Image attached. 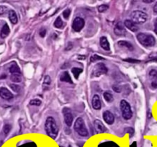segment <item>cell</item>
Segmentation results:
<instances>
[{"instance_id":"obj_1","label":"cell","mask_w":157,"mask_h":147,"mask_svg":"<svg viewBox=\"0 0 157 147\" xmlns=\"http://www.w3.org/2000/svg\"><path fill=\"white\" fill-rule=\"evenodd\" d=\"M45 130L48 136L52 139H56L57 133H58V128L56 124L54 119L52 116H48L46 119L45 124Z\"/></svg>"},{"instance_id":"obj_2","label":"cell","mask_w":157,"mask_h":147,"mask_svg":"<svg viewBox=\"0 0 157 147\" xmlns=\"http://www.w3.org/2000/svg\"><path fill=\"white\" fill-rule=\"evenodd\" d=\"M138 42L145 47H153L156 44L154 37L147 33H139L136 36Z\"/></svg>"},{"instance_id":"obj_3","label":"cell","mask_w":157,"mask_h":147,"mask_svg":"<svg viewBox=\"0 0 157 147\" xmlns=\"http://www.w3.org/2000/svg\"><path fill=\"white\" fill-rule=\"evenodd\" d=\"M74 129L75 132L81 136L86 137L88 136V131L87 130V127L85 126L84 121L81 117H79L76 120L74 126Z\"/></svg>"},{"instance_id":"obj_4","label":"cell","mask_w":157,"mask_h":147,"mask_svg":"<svg viewBox=\"0 0 157 147\" xmlns=\"http://www.w3.org/2000/svg\"><path fill=\"white\" fill-rule=\"evenodd\" d=\"M120 110H121L122 116H123V119L126 120H130L133 116V112L131 110L130 105L129 104V103L126 102V100H123L120 101Z\"/></svg>"},{"instance_id":"obj_5","label":"cell","mask_w":157,"mask_h":147,"mask_svg":"<svg viewBox=\"0 0 157 147\" xmlns=\"http://www.w3.org/2000/svg\"><path fill=\"white\" fill-rule=\"evenodd\" d=\"M147 20V15L140 10L133 11L131 14V21L135 24H142L146 22Z\"/></svg>"},{"instance_id":"obj_6","label":"cell","mask_w":157,"mask_h":147,"mask_svg":"<svg viewBox=\"0 0 157 147\" xmlns=\"http://www.w3.org/2000/svg\"><path fill=\"white\" fill-rule=\"evenodd\" d=\"M107 72V67H106L104 63H98L97 64L93 71H92V73H91V76L92 77H100L103 74H106Z\"/></svg>"},{"instance_id":"obj_7","label":"cell","mask_w":157,"mask_h":147,"mask_svg":"<svg viewBox=\"0 0 157 147\" xmlns=\"http://www.w3.org/2000/svg\"><path fill=\"white\" fill-rule=\"evenodd\" d=\"M84 20L81 17H76L72 22V28L74 31L78 32L84 27Z\"/></svg>"},{"instance_id":"obj_8","label":"cell","mask_w":157,"mask_h":147,"mask_svg":"<svg viewBox=\"0 0 157 147\" xmlns=\"http://www.w3.org/2000/svg\"><path fill=\"white\" fill-rule=\"evenodd\" d=\"M63 115H64V119L65 124L67 126H71L72 125L73 119H74L71 110L69 108H67V107H64L63 109Z\"/></svg>"},{"instance_id":"obj_9","label":"cell","mask_w":157,"mask_h":147,"mask_svg":"<svg viewBox=\"0 0 157 147\" xmlns=\"http://www.w3.org/2000/svg\"><path fill=\"white\" fill-rule=\"evenodd\" d=\"M114 33L115 35L118 36H123L126 35V30L124 28V25L121 22H119L116 23V25L114 27Z\"/></svg>"},{"instance_id":"obj_10","label":"cell","mask_w":157,"mask_h":147,"mask_svg":"<svg viewBox=\"0 0 157 147\" xmlns=\"http://www.w3.org/2000/svg\"><path fill=\"white\" fill-rule=\"evenodd\" d=\"M103 117L105 122L109 125H112L114 123V116L109 110H105L103 113Z\"/></svg>"},{"instance_id":"obj_11","label":"cell","mask_w":157,"mask_h":147,"mask_svg":"<svg viewBox=\"0 0 157 147\" xmlns=\"http://www.w3.org/2000/svg\"><path fill=\"white\" fill-rule=\"evenodd\" d=\"M94 128H95V130L97 133H105L106 131V128L104 125L103 124V123L99 120H94Z\"/></svg>"},{"instance_id":"obj_12","label":"cell","mask_w":157,"mask_h":147,"mask_svg":"<svg viewBox=\"0 0 157 147\" xmlns=\"http://www.w3.org/2000/svg\"><path fill=\"white\" fill-rule=\"evenodd\" d=\"M0 97L4 100H9L13 98V94L5 87H1L0 88Z\"/></svg>"},{"instance_id":"obj_13","label":"cell","mask_w":157,"mask_h":147,"mask_svg":"<svg viewBox=\"0 0 157 147\" xmlns=\"http://www.w3.org/2000/svg\"><path fill=\"white\" fill-rule=\"evenodd\" d=\"M124 25H125L129 30H130V31L133 32H137L138 29H139L138 26H137L133 22H132L131 20H126V21L124 22Z\"/></svg>"},{"instance_id":"obj_14","label":"cell","mask_w":157,"mask_h":147,"mask_svg":"<svg viewBox=\"0 0 157 147\" xmlns=\"http://www.w3.org/2000/svg\"><path fill=\"white\" fill-rule=\"evenodd\" d=\"M92 106L94 110H100L101 108V103L100 97L98 95H94L92 99Z\"/></svg>"},{"instance_id":"obj_15","label":"cell","mask_w":157,"mask_h":147,"mask_svg":"<svg viewBox=\"0 0 157 147\" xmlns=\"http://www.w3.org/2000/svg\"><path fill=\"white\" fill-rule=\"evenodd\" d=\"M60 81H63V82H67V83H70V84H73L72 81H71V76L69 75L68 72L67 71H64V72H62L61 74H60Z\"/></svg>"},{"instance_id":"obj_16","label":"cell","mask_w":157,"mask_h":147,"mask_svg":"<svg viewBox=\"0 0 157 147\" xmlns=\"http://www.w3.org/2000/svg\"><path fill=\"white\" fill-rule=\"evenodd\" d=\"M10 33V29H9V27L7 24H5L2 29H1V32H0V36L2 38H6Z\"/></svg>"},{"instance_id":"obj_17","label":"cell","mask_w":157,"mask_h":147,"mask_svg":"<svg viewBox=\"0 0 157 147\" xmlns=\"http://www.w3.org/2000/svg\"><path fill=\"white\" fill-rule=\"evenodd\" d=\"M100 45L105 51H110V44H109V42L107 41V39L105 36H103L101 38Z\"/></svg>"},{"instance_id":"obj_18","label":"cell","mask_w":157,"mask_h":147,"mask_svg":"<svg viewBox=\"0 0 157 147\" xmlns=\"http://www.w3.org/2000/svg\"><path fill=\"white\" fill-rule=\"evenodd\" d=\"M118 45L120 47H123V48H126V49H128L129 51H133V46L131 43L126 42V41H119L118 42Z\"/></svg>"},{"instance_id":"obj_19","label":"cell","mask_w":157,"mask_h":147,"mask_svg":"<svg viewBox=\"0 0 157 147\" xmlns=\"http://www.w3.org/2000/svg\"><path fill=\"white\" fill-rule=\"evenodd\" d=\"M8 18H9L10 22L13 25L17 24V22H18V17H17V15H16V13H15V12L14 10L9 11V12H8Z\"/></svg>"},{"instance_id":"obj_20","label":"cell","mask_w":157,"mask_h":147,"mask_svg":"<svg viewBox=\"0 0 157 147\" xmlns=\"http://www.w3.org/2000/svg\"><path fill=\"white\" fill-rule=\"evenodd\" d=\"M51 82H52V81H51L50 76L46 75L45 77V78H44V82H43V84H42V88H43L44 91H46V90L48 89V87H49V86L51 84Z\"/></svg>"},{"instance_id":"obj_21","label":"cell","mask_w":157,"mask_h":147,"mask_svg":"<svg viewBox=\"0 0 157 147\" xmlns=\"http://www.w3.org/2000/svg\"><path fill=\"white\" fill-rule=\"evenodd\" d=\"M10 79L14 83H20L22 81V75L21 74H12Z\"/></svg>"},{"instance_id":"obj_22","label":"cell","mask_w":157,"mask_h":147,"mask_svg":"<svg viewBox=\"0 0 157 147\" xmlns=\"http://www.w3.org/2000/svg\"><path fill=\"white\" fill-rule=\"evenodd\" d=\"M9 71L11 74H21L20 69L15 63H12V64L9 68Z\"/></svg>"},{"instance_id":"obj_23","label":"cell","mask_w":157,"mask_h":147,"mask_svg":"<svg viewBox=\"0 0 157 147\" xmlns=\"http://www.w3.org/2000/svg\"><path fill=\"white\" fill-rule=\"evenodd\" d=\"M82 71H83V70L81 68H79V67H73L71 69V72H72L75 79H78L79 75H80V74H81Z\"/></svg>"},{"instance_id":"obj_24","label":"cell","mask_w":157,"mask_h":147,"mask_svg":"<svg viewBox=\"0 0 157 147\" xmlns=\"http://www.w3.org/2000/svg\"><path fill=\"white\" fill-rule=\"evenodd\" d=\"M63 25H64V23H63L62 19L61 18L60 16H58V17L56 18V20H55V22H54V27L57 28H61L63 27Z\"/></svg>"},{"instance_id":"obj_25","label":"cell","mask_w":157,"mask_h":147,"mask_svg":"<svg viewBox=\"0 0 157 147\" xmlns=\"http://www.w3.org/2000/svg\"><path fill=\"white\" fill-rule=\"evenodd\" d=\"M104 97L105 100H106V102H108V103H111V102H113V95H112L110 92H108V91H106V92L104 93Z\"/></svg>"},{"instance_id":"obj_26","label":"cell","mask_w":157,"mask_h":147,"mask_svg":"<svg viewBox=\"0 0 157 147\" xmlns=\"http://www.w3.org/2000/svg\"><path fill=\"white\" fill-rule=\"evenodd\" d=\"M104 58H103L102 57L97 55V54H93L91 55V58H90V61L91 62H94V61H99V60H104Z\"/></svg>"},{"instance_id":"obj_27","label":"cell","mask_w":157,"mask_h":147,"mask_svg":"<svg viewBox=\"0 0 157 147\" xmlns=\"http://www.w3.org/2000/svg\"><path fill=\"white\" fill-rule=\"evenodd\" d=\"M150 77L151 80H153V81H156L157 79V71L156 70H151L150 71Z\"/></svg>"},{"instance_id":"obj_28","label":"cell","mask_w":157,"mask_h":147,"mask_svg":"<svg viewBox=\"0 0 157 147\" xmlns=\"http://www.w3.org/2000/svg\"><path fill=\"white\" fill-rule=\"evenodd\" d=\"M29 104L32 106H40L42 104V101L38 99H33L29 102Z\"/></svg>"},{"instance_id":"obj_29","label":"cell","mask_w":157,"mask_h":147,"mask_svg":"<svg viewBox=\"0 0 157 147\" xmlns=\"http://www.w3.org/2000/svg\"><path fill=\"white\" fill-rule=\"evenodd\" d=\"M10 87H11V89L14 91V92H15V93H18L19 91H20V90H21V87H20V86H18V85H17V84H10Z\"/></svg>"},{"instance_id":"obj_30","label":"cell","mask_w":157,"mask_h":147,"mask_svg":"<svg viewBox=\"0 0 157 147\" xmlns=\"http://www.w3.org/2000/svg\"><path fill=\"white\" fill-rule=\"evenodd\" d=\"M109 8V6L107 5H101L100 6H98V12L102 13V12H104L105 11H106L107 9Z\"/></svg>"},{"instance_id":"obj_31","label":"cell","mask_w":157,"mask_h":147,"mask_svg":"<svg viewBox=\"0 0 157 147\" xmlns=\"http://www.w3.org/2000/svg\"><path fill=\"white\" fill-rule=\"evenodd\" d=\"M10 130H11V126L9 124H6V125L4 126V127H3V133H4L5 135H7L10 132Z\"/></svg>"},{"instance_id":"obj_32","label":"cell","mask_w":157,"mask_h":147,"mask_svg":"<svg viewBox=\"0 0 157 147\" xmlns=\"http://www.w3.org/2000/svg\"><path fill=\"white\" fill-rule=\"evenodd\" d=\"M70 14H71V10H70V9H68V8L65 9V10L63 12V16H64V17L66 19L69 18Z\"/></svg>"},{"instance_id":"obj_33","label":"cell","mask_w":157,"mask_h":147,"mask_svg":"<svg viewBox=\"0 0 157 147\" xmlns=\"http://www.w3.org/2000/svg\"><path fill=\"white\" fill-rule=\"evenodd\" d=\"M7 11V7L4 5H0V15H3Z\"/></svg>"},{"instance_id":"obj_34","label":"cell","mask_w":157,"mask_h":147,"mask_svg":"<svg viewBox=\"0 0 157 147\" xmlns=\"http://www.w3.org/2000/svg\"><path fill=\"white\" fill-rule=\"evenodd\" d=\"M45 33H46V30L45 29V28H42L41 29V31H40V36L41 37H42V38H44L45 37Z\"/></svg>"},{"instance_id":"obj_35","label":"cell","mask_w":157,"mask_h":147,"mask_svg":"<svg viewBox=\"0 0 157 147\" xmlns=\"http://www.w3.org/2000/svg\"><path fill=\"white\" fill-rule=\"evenodd\" d=\"M154 32L157 35V18L154 21Z\"/></svg>"},{"instance_id":"obj_36","label":"cell","mask_w":157,"mask_h":147,"mask_svg":"<svg viewBox=\"0 0 157 147\" xmlns=\"http://www.w3.org/2000/svg\"><path fill=\"white\" fill-rule=\"evenodd\" d=\"M113 90H114V91H115L116 93H120V89H118L116 86H113Z\"/></svg>"},{"instance_id":"obj_37","label":"cell","mask_w":157,"mask_h":147,"mask_svg":"<svg viewBox=\"0 0 157 147\" xmlns=\"http://www.w3.org/2000/svg\"><path fill=\"white\" fill-rule=\"evenodd\" d=\"M153 11H154V12H155L156 14H157V2L155 4V5H154V7H153Z\"/></svg>"},{"instance_id":"obj_38","label":"cell","mask_w":157,"mask_h":147,"mask_svg":"<svg viewBox=\"0 0 157 147\" xmlns=\"http://www.w3.org/2000/svg\"><path fill=\"white\" fill-rule=\"evenodd\" d=\"M152 86H153V88H157V84L156 83H155V82H153V83H152Z\"/></svg>"},{"instance_id":"obj_39","label":"cell","mask_w":157,"mask_h":147,"mask_svg":"<svg viewBox=\"0 0 157 147\" xmlns=\"http://www.w3.org/2000/svg\"><path fill=\"white\" fill-rule=\"evenodd\" d=\"M143 2H146V3H151V2H153V0H150V1H146V0H143Z\"/></svg>"},{"instance_id":"obj_40","label":"cell","mask_w":157,"mask_h":147,"mask_svg":"<svg viewBox=\"0 0 157 147\" xmlns=\"http://www.w3.org/2000/svg\"><path fill=\"white\" fill-rule=\"evenodd\" d=\"M68 147H71V146H68Z\"/></svg>"}]
</instances>
